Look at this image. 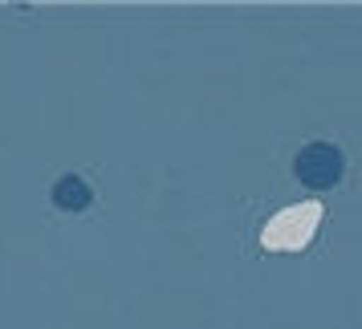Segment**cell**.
<instances>
[{
  "instance_id": "cell-1",
  "label": "cell",
  "mask_w": 362,
  "mask_h": 329,
  "mask_svg": "<svg viewBox=\"0 0 362 329\" xmlns=\"http://www.w3.org/2000/svg\"><path fill=\"white\" fill-rule=\"evenodd\" d=\"M317 224H322V203H317V199L293 203V208L277 212L261 228V244L269 248V252H301V248L313 240Z\"/></svg>"
},
{
  "instance_id": "cell-2",
  "label": "cell",
  "mask_w": 362,
  "mask_h": 329,
  "mask_svg": "<svg viewBox=\"0 0 362 329\" xmlns=\"http://www.w3.org/2000/svg\"><path fill=\"white\" fill-rule=\"evenodd\" d=\"M293 171H297V179L305 183V187L326 191V187H338V183H342L346 159H342V150L334 147V143H305V147L297 150Z\"/></svg>"
},
{
  "instance_id": "cell-3",
  "label": "cell",
  "mask_w": 362,
  "mask_h": 329,
  "mask_svg": "<svg viewBox=\"0 0 362 329\" xmlns=\"http://www.w3.org/2000/svg\"><path fill=\"white\" fill-rule=\"evenodd\" d=\"M90 183L82 175H62V179L53 183V203H57V212H82L90 208Z\"/></svg>"
}]
</instances>
